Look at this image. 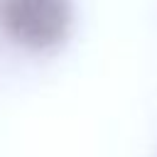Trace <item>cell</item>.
Masks as SVG:
<instances>
[{"label":"cell","instance_id":"1","mask_svg":"<svg viewBox=\"0 0 157 157\" xmlns=\"http://www.w3.org/2000/svg\"><path fill=\"white\" fill-rule=\"evenodd\" d=\"M5 32L27 49H52L66 39L74 7L71 0H0Z\"/></svg>","mask_w":157,"mask_h":157}]
</instances>
